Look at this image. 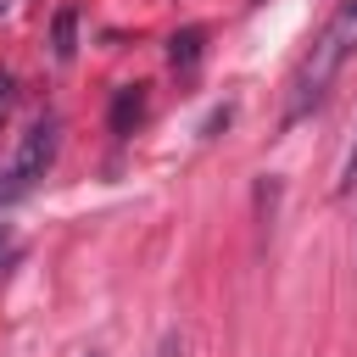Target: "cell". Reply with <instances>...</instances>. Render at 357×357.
Wrapping results in <instances>:
<instances>
[{"instance_id": "obj_1", "label": "cell", "mask_w": 357, "mask_h": 357, "mask_svg": "<svg viewBox=\"0 0 357 357\" xmlns=\"http://www.w3.org/2000/svg\"><path fill=\"white\" fill-rule=\"evenodd\" d=\"M357 50V0H340V11L318 28V39L307 45V56L296 61V73H290V100H284V123H296V117H307L324 95H329V84H335V73L346 67V56Z\"/></svg>"}, {"instance_id": "obj_2", "label": "cell", "mask_w": 357, "mask_h": 357, "mask_svg": "<svg viewBox=\"0 0 357 357\" xmlns=\"http://www.w3.org/2000/svg\"><path fill=\"white\" fill-rule=\"evenodd\" d=\"M56 134H61V123H56V117H39V123L22 134V151H17V162H11L22 184H33V178L56 162Z\"/></svg>"}, {"instance_id": "obj_3", "label": "cell", "mask_w": 357, "mask_h": 357, "mask_svg": "<svg viewBox=\"0 0 357 357\" xmlns=\"http://www.w3.org/2000/svg\"><path fill=\"white\" fill-rule=\"evenodd\" d=\"M201 28H178L173 39H167V61L178 67V73H195V61H201Z\"/></svg>"}, {"instance_id": "obj_4", "label": "cell", "mask_w": 357, "mask_h": 357, "mask_svg": "<svg viewBox=\"0 0 357 357\" xmlns=\"http://www.w3.org/2000/svg\"><path fill=\"white\" fill-rule=\"evenodd\" d=\"M139 117H145V95L139 89H117V100H112V134H134Z\"/></svg>"}, {"instance_id": "obj_5", "label": "cell", "mask_w": 357, "mask_h": 357, "mask_svg": "<svg viewBox=\"0 0 357 357\" xmlns=\"http://www.w3.org/2000/svg\"><path fill=\"white\" fill-rule=\"evenodd\" d=\"M73 22H78L73 6H61V11H56V28H50V50H56V61L73 56Z\"/></svg>"}, {"instance_id": "obj_6", "label": "cell", "mask_w": 357, "mask_h": 357, "mask_svg": "<svg viewBox=\"0 0 357 357\" xmlns=\"http://www.w3.org/2000/svg\"><path fill=\"white\" fill-rule=\"evenodd\" d=\"M22 190H28V184L17 178V167H6V173H0V206H11V201H22Z\"/></svg>"}, {"instance_id": "obj_7", "label": "cell", "mask_w": 357, "mask_h": 357, "mask_svg": "<svg viewBox=\"0 0 357 357\" xmlns=\"http://www.w3.org/2000/svg\"><path fill=\"white\" fill-rule=\"evenodd\" d=\"M351 190H357V139H351V151L340 162V195H351Z\"/></svg>"}, {"instance_id": "obj_8", "label": "cell", "mask_w": 357, "mask_h": 357, "mask_svg": "<svg viewBox=\"0 0 357 357\" xmlns=\"http://www.w3.org/2000/svg\"><path fill=\"white\" fill-rule=\"evenodd\" d=\"M6 106H11V78L0 73V112H6Z\"/></svg>"}, {"instance_id": "obj_9", "label": "cell", "mask_w": 357, "mask_h": 357, "mask_svg": "<svg viewBox=\"0 0 357 357\" xmlns=\"http://www.w3.org/2000/svg\"><path fill=\"white\" fill-rule=\"evenodd\" d=\"M0 251H6V223H0Z\"/></svg>"}, {"instance_id": "obj_10", "label": "cell", "mask_w": 357, "mask_h": 357, "mask_svg": "<svg viewBox=\"0 0 357 357\" xmlns=\"http://www.w3.org/2000/svg\"><path fill=\"white\" fill-rule=\"evenodd\" d=\"M0 6H6V0H0Z\"/></svg>"}]
</instances>
